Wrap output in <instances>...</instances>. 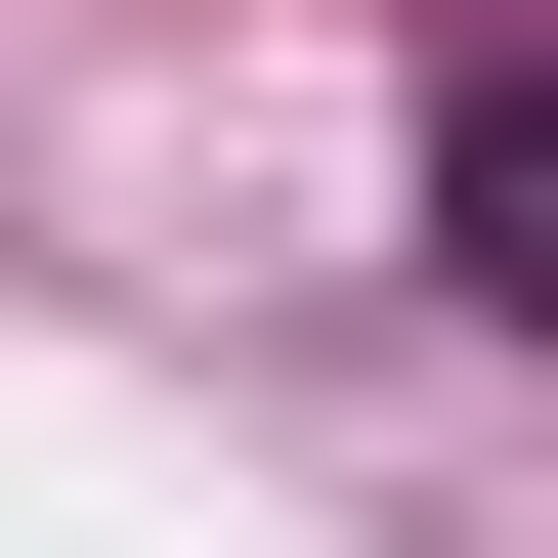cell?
<instances>
[{
	"mask_svg": "<svg viewBox=\"0 0 558 558\" xmlns=\"http://www.w3.org/2000/svg\"><path fill=\"white\" fill-rule=\"evenodd\" d=\"M429 258H473V301H558V86H515V44L429 86Z\"/></svg>",
	"mask_w": 558,
	"mask_h": 558,
	"instance_id": "1",
	"label": "cell"
}]
</instances>
